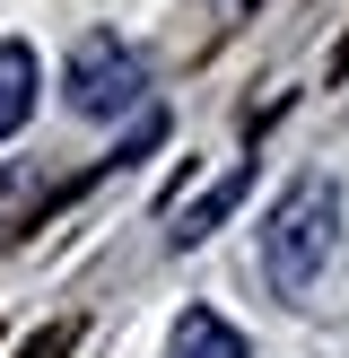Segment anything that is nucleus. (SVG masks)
Wrapping results in <instances>:
<instances>
[{
	"instance_id": "1",
	"label": "nucleus",
	"mask_w": 349,
	"mask_h": 358,
	"mask_svg": "<svg viewBox=\"0 0 349 358\" xmlns=\"http://www.w3.org/2000/svg\"><path fill=\"white\" fill-rule=\"evenodd\" d=\"M332 245H341V192L323 184V175H306L297 192H279L271 219H262V271H271L279 297L314 289L332 262Z\"/></svg>"
},
{
	"instance_id": "2",
	"label": "nucleus",
	"mask_w": 349,
	"mask_h": 358,
	"mask_svg": "<svg viewBox=\"0 0 349 358\" xmlns=\"http://www.w3.org/2000/svg\"><path fill=\"white\" fill-rule=\"evenodd\" d=\"M140 105V52L114 44V35H87L79 52H70V114L87 122H114Z\"/></svg>"
},
{
	"instance_id": "3",
	"label": "nucleus",
	"mask_w": 349,
	"mask_h": 358,
	"mask_svg": "<svg viewBox=\"0 0 349 358\" xmlns=\"http://www.w3.org/2000/svg\"><path fill=\"white\" fill-rule=\"evenodd\" d=\"M166 358H244V332H236V324H218L209 306H192L184 324H174Z\"/></svg>"
},
{
	"instance_id": "4",
	"label": "nucleus",
	"mask_w": 349,
	"mask_h": 358,
	"mask_svg": "<svg viewBox=\"0 0 349 358\" xmlns=\"http://www.w3.org/2000/svg\"><path fill=\"white\" fill-rule=\"evenodd\" d=\"M35 114V52L27 44H0V140Z\"/></svg>"
}]
</instances>
